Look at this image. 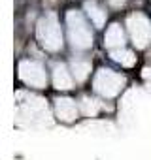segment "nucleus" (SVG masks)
Listing matches in <instances>:
<instances>
[{"label":"nucleus","mask_w":151,"mask_h":160,"mask_svg":"<svg viewBox=\"0 0 151 160\" xmlns=\"http://www.w3.org/2000/svg\"><path fill=\"white\" fill-rule=\"evenodd\" d=\"M36 34H38L40 43L47 51L62 49V32H60V27H59V21H57L55 13H47L45 17H42L38 21Z\"/></svg>","instance_id":"f257e3e1"},{"label":"nucleus","mask_w":151,"mask_h":160,"mask_svg":"<svg viewBox=\"0 0 151 160\" xmlns=\"http://www.w3.org/2000/svg\"><path fill=\"white\" fill-rule=\"evenodd\" d=\"M66 23H68V34H70V42L76 49H89L93 45V34L91 28L87 27L83 15L80 12H68L66 15Z\"/></svg>","instance_id":"f03ea898"},{"label":"nucleus","mask_w":151,"mask_h":160,"mask_svg":"<svg viewBox=\"0 0 151 160\" xmlns=\"http://www.w3.org/2000/svg\"><path fill=\"white\" fill-rule=\"evenodd\" d=\"M125 83H127L125 75H121V73H117L110 68H100L95 75V81H93L95 91L98 94H102L104 98L117 96L121 92V89L125 87Z\"/></svg>","instance_id":"7ed1b4c3"},{"label":"nucleus","mask_w":151,"mask_h":160,"mask_svg":"<svg viewBox=\"0 0 151 160\" xmlns=\"http://www.w3.org/2000/svg\"><path fill=\"white\" fill-rule=\"evenodd\" d=\"M127 27L130 32V38L138 49H143L151 42V21L143 13H132L127 19Z\"/></svg>","instance_id":"20e7f679"},{"label":"nucleus","mask_w":151,"mask_h":160,"mask_svg":"<svg viewBox=\"0 0 151 160\" xmlns=\"http://www.w3.org/2000/svg\"><path fill=\"white\" fill-rule=\"evenodd\" d=\"M19 77L25 85L36 87V89H44L47 83V75H45L44 66L34 60H23L19 64Z\"/></svg>","instance_id":"39448f33"},{"label":"nucleus","mask_w":151,"mask_h":160,"mask_svg":"<svg viewBox=\"0 0 151 160\" xmlns=\"http://www.w3.org/2000/svg\"><path fill=\"white\" fill-rule=\"evenodd\" d=\"M55 109H57V115L60 121H74L76 117H78V106H76V102L72 98H57L55 100Z\"/></svg>","instance_id":"423d86ee"},{"label":"nucleus","mask_w":151,"mask_h":160,"mask_svg":"<svg viewBox=\"0 0 151 160\" xmlns=\"http://www.w3.org/2000/svg\"><path fill=\"white\" fill-rule=\"evenodd\" d=\"M125 43V34L121 30L119 25H112L108 30H106V36H104V45L110 47L112 51L113 49H121Z\"/></svg>","instance_id":"0eeeda50"},{"label":"nucleus","mask_w":151,"mask_h":160,"mask_svg":"<svg viewBox=\"0 0 151 160\" xmlns=\"http://www.w3.org/2000/svg\"><path fill=\"white\" fill-rule=\"evenodd\" d=\"M53 85L59 91H66V89L72 87V77H70L64 64H55V68H53Z\"/></svg>","instance_id":"6e6552de"},{"label":"nucleus","mask_w":151,"mask_h":160,"mask_svg":"<svg viewBox=\"0 0 151 160\" xmlns=\"http://www.w3.org/2000/svg\"><path fill=\"white\" fill-rule=\"evenodd\" d=\"M85 12H87V15L91 17V21H93L98 28L106 23V12L95 2V0H87V2H85Z\"/></svg>","instance_id":"1a4fd4ad"},{"label":"nucleus","mask_w":151,"mask_h":160,"mask_svg":"<svg viewBox=\"0 0 151 160\" xmlns=\"http://www.w3.org/2000/svg\"><path fill=\"white\" fill-rule=\"evenodd\" d=\"M110 57H112L117 64H121V66H134V62H136L134 53L128 51V49H125V47H121V49H113V51L110 53Z\"/></svg>","instance_id":"9d476101"},{"label":"nucleus","mask_w":151,"mask_h":160,"mask_svg":"<svg viewBox=\"0 0 151 160\" xmlns=\"http://www.w3.org/2000/svg\"><path fill=\"white\" fill-rule=\"evenodd\" d=\"M72 72H74V77L78 79V81H83L91 72V62L83 60V58H74L72 60Z\"/></svg>","instance_id":"9b49d317"},{"label":"nucleus","mask_w":151,"mask_h":160,"mask_svg":"<svg viewBox=\"0 0 151 160\" xmlns=\"http://www.w3.org/2000/svg\"><path fill=\"white\" fill-rule=\"evenodd\" d=\"M98 109H100V106H98L96 100H93V98H89V96H85V98L81 100V111H83L87 117H95V115L98 113Z\"/></svg>","instance_id":"f8f14e48"},{"label":"nucleus","mask_w":151,"mask_h":160,"mask_svg":"<svg viewBox=\"0 0 151 160\" xmlns=\"http://www.w3.org/2000/svg\"><path fill=\"white\" fill-rule=\"evenodd\" d=\"M143 79L147 81V85H149V89H151V68H145V70H143Z\"/></svg>","instance_id":"ddd939ff"},{"label":"nucleus","mask_w":151,"mask_h":160,"mask_svg":"<svg viewBox=\"0 0 151 160\" xmlns=\"http://www.w3.org/2000/svg\"><path fill=\"white\" fill-rule=\"evenodd\" d=\"M108 2H110V6H113V8H121L127 0H108Z\"/></svg>","instance_id":"4468645a"}]
</instances>
